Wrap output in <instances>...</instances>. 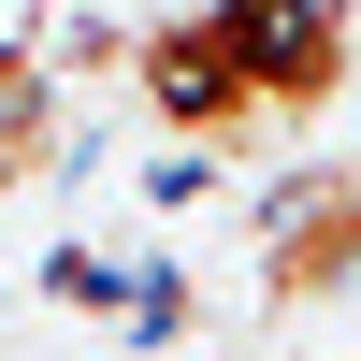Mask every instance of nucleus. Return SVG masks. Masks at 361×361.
<instances>
[{
    "label": "nucleus",
    "instance_id": "1",
    "mask_svg": "<svg viewBox=\"0 0 361 361\" xmlns=\"http://www.w3.org/2000/svg\"><path fill=\"white\" fill-rule=\"evenodd\" d=\"M202 15H217V44H231V58H246V87H260V130H304V116L347 87L361 0H202Z\"/></svg>",
    "mask_w": 361,
    "mask_h": 361
},
{
    "label": "nucleus",
    "instance_id": "2",
    "mask_svg": "<svg viewBox=\"0 0 361 361\" xmlns=\"http://www.w3.org/2000/svg\"><path fill=\"white\" fill-rule=\"evenodd\" d=\"M130 87H145V116H159L188 159L260 145V87H246V58L217 44V15H159V29H130Z\"/></svg>",
    "mask_w": 361,
    "mask_h": 361
},
{
    "label": "nucleus",
    "instance_id": "3",
    "mask_svg": "<svg viewBox=\"0 0 361 361\" xmlns=\"http://www.w3.org/2000/svg\"><path fill=\"white\" fill-rule=\"evenodd\" d=\"M361 275V173H289L260 202V289L275 304H333Z\"/></svg>",
    "mask_w": 361,
    "mask_h": 361
},
{
    "label": "nucleus",
    "instance_id": "4",
    "mask_svg": "<svg viewBox=\"0 0 361 361\" xmlns=\"http://www.w3.org/2000/svg\"><path fill=\"white\" fill-rule=\"evenodd\" d=\"M44 145H58V58L44 44H0V188L44 173Z\"/></svg>",
    "mask_w": 361,
    "mask_h": 361
}]
</instances>
